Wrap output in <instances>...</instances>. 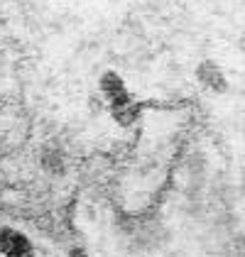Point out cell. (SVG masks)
I'll return each instance as SVG.
<instances>
[{"instance_id":"2","label":"cell","mask_w":245,"mask_h":257,"mask_svg":"<svg viewBox=\"0 0 245 257\" xmlns=\"http://www.w3.org/2000/svg\"><path fill=\"white\" fill-rule=\"evenodd\" d=\"M194 79H196V83L204 88L206 93H213V96H223L228 91V86H230L223 66L213 59L199 61V66L194 69Z\"/></svg>"},{"instance_id":"3","label":"cell","mask_w":245,"mask_h":257,"mask_svg":"<svg viewBox=\"0 0 245 257\" xmlns=\"http://www.w3.org/2000/svg\"><path fill=\"white\" fill-rule=\"evenodd\" d=\"M105 110H108V115L115 120L120 127H130L138 120V115H140V103L133 98V93L128 91V93H122L118 98L108 100Z\"/></svg>"},{"instance_id":"1","label":"cell","mask_w":245,"mask_h":257,"mask_svg":"<svg viewBox=\"0 0 245 257\" xmlns=\"http://www.w3.org/2000/svg\"><path fill=\"white\" fill-rule=\"evenodd\" d=\"M0 255L3 257H37L32 237L15 225H0Z\"/></svg>"},{"instance_id":"4","label":"cell","mask_w":245,"mask_h":257,"mask_svg":"<svg viewBox=\"0 0 245 257\" xmlns=\"http://www.w3.org/2000/svg\"><path fill=\"white\" fill-rule=\"evenodd\" d=\"M122 93H128V83H125V79H122L118 71H103L101 79H98V96H103L105 105H108V100L118 98Z\"/></svg>"},{"instance_id":"5","label":"cell","mask_w":245,"mask_h":257,"mask_svg":"<svg viewBox=\"0 0 245 257\" xmlns=\"http://www.w3.org/2000/svg\"><path fill=\"white\" fill-rule=\"evenodd\" d=\"M64 257H93V255H91L86 247H71V250H69Z\"/></svg>"}]
</instances>
